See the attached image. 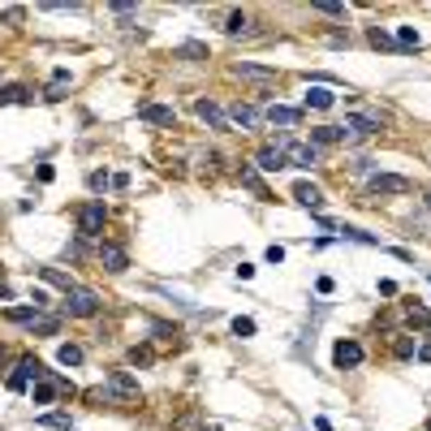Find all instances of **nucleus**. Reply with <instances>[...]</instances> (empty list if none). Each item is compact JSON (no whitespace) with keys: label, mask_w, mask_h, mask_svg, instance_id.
<instances>
[{"label":"nucleus","mask_w":431,"mask_h":431,"mask_svg":"<svg viewBox=\"0 0 431 431\" xmlns=\"http://www.w3.org/2000/svg\"><path fill=\"white\" fill-rule=\"evenodd\" d=\"M99 293L95 289H86V285H74L69 293H65V302H61V310L69 315V319H91V315H99Z\"/></svg>","instance_id":"nucleus-1"},{"label":"nucleus","mask_w":431,"mask_h":431,"mask_svg":"<svg viewBox=\"0 0 431 431\" xmlns=\"http://www.w3.org/2000/svg\"><path fill=\"white\" fill-rule=\"evenodd\" d=\"M276 147L285 151V164H293V169H315L319 159H323V151H319V147L298 142V138H289V134H281V138H276Z\"/></svg>","instance_id":"nucleus-2"},{"label":"nucleus","mask_w":431,"mask_h":431,"mask_svg":"<svg viewBox=\"0 0 431 431\" xmlns=\"http://www.w3.org/2000/svg\"><path fill=\"white\" fill-rule=\"evenodd\" d=\"M47 375V366L39 362V358H18V366H13V375H9V388L13 393H26L30 384H39Z\"/></svg>","instance_id":"nucleus-3"},{"label":"nucleus","mask_w":431,"mask_h":431,"mask_svg":"<svg viewBox=\"0 0 431 431\" xmlns=\"http://www.w3.org/2000/svg\"><path fill=\"white\" fill-rule=\"evenodd\" d=\"M103 220H108V207L103 203H82L78 207V237H99L103 233Z\"/></svg>","instance_id":"nucleus-4"},{"label":"nucleus","mask_w":431,"mask_h":431,"mask_svg":"<svg viewBox=\"0 0 431 431\" xmlns=\"http://www.w3.org/2000/svg\"><path fill=\"white\" fill-rule=\"evenodd\" d=\"M366 190H371L375 198H388V194H410V190H414V181H410V177H401V173H375V177L366 181Z\"/></svg>","instance_id":"nucleus-5"},{"label":"nucleus","mask_w":431,"mask_h":431,"mask_svg":"<svg viewBox=\"0 0 431 431\" xmlns=\"http://www.w3.org/2000/svg\"><path fill=\"white\" fill-rule=\"evenodd\" d=\"M108 397L113 401H138V380L130 371H113L108 375Z\"/></svg>","instance_id":"nucleus-6"},{"label":"nucleus","mask_w":431,"mask_h":431,"mask_svg":"<svg viewBox=\"0 0 431 431\" xmlns=\"http://www.w3.org/2000/svg\"><path fill=\"white\" fill-rule=\"evenodd\" d=\"M384 125H380V117H366V113H354V117H345V125H341V134L354 142V138H371V134H380Z\"/></svg>","instance_id":"nucleus-7"},{"label":"nucleus","mask_w":431,"mask_h":431,"mask_svg":"<svg viewBox=\"0 0 431 431\" xmlns=\"http://www.w3.org/2000/svg\"><path fill=\"white\" fill-rule=\"evenodd\" d=\"M99 263H103V272H113V276H121L125 272V267H130V254L117 246V242H99Z\"/></svg>","instance_id":"nucleus-8"},{"label":"nucleus","mask_w":431,"mask_h":431,"mask_svg":"<svg viewBox=\"0 0 431 431\" xmlns=\"http://www.w3.org/2000/svg\"><path fill=\"white\" fill-rule=\"evenodd\" d=\"M57 393H69V384L61 380L57 371H47V375H43L39 384H30V397H35V405H47V401L57 397Z\"/></svg>","instance_id":"nucleus-9"},{"label":"nucleus","mask_w":431,"mask_h":431,"mask_svg":"<svg viewBox=\"0 0 431 431\" xmlns=\"http://www.w3.org/2000/svg\"><path fill=\"white\" fill-rule=\"evenodd\" d=\"M254 169H263V173H281V169H289V164H285V151H281L276 142H263V147L254 151Z\"/></svg>","instance_id":"nucleus-10"},{"label":"nucleus","mask_w":431,"mask_h":431,"mask_svg":"<svg viewBox=\"0 0 431 431\" xmlns=\"http://www.w3.org/2000/svg\"><path fill=\"white\" fill-rule=\"evenodd\" d=\"M237 181H242V186H246V190H250L254 198H263V203H272V190H267V181H263V177L254 173V164H242V169H237Z\"/></svg>","instance_id":"nucleus-11"},{"label":"nucleus","mask_w":431,"mask_h":431,"mask_svg":"<svg viewBox=\"0 0 431 431\" xmlns=\"http://www.w3.org/2000/svg\"><path fill=\"white\" fill-rule=\"evenodd\" d=\"M233 74L246 78V82H276V69H272V65H254V61H237Z\"/></svg>","instance_id":"nucleus-12"},{"label":"nucleus","mask_w":431,"mask_h":431,"mask_svg":"<svg viewBox=\"0 0 431 431\" xmlns=\"http://www.w3.org/2000/svg\"><path fill=\"white\" fill-rule=\"evenodd\" d=\"M138 117L151 121V125H177V113H173L169 103H142V108H138Z\"/></svg>","instance_id":"nucleus-13"},{"label":"nucleus","mask_w":431,"mask_h":431,"mask_svg":"<svg viewBox=\"0 0 431 431\" xmlns=\"http://www.w3.org/2000/svg\"><path fill=\"white\" fill-rule=\"evenodd\" d=\"M194 113H198V121H207L211 130H229V117H225L211 99H194Z\"/></svg>","instance_id":"nucleus-14"},{"label":"nucleus","mask_w":431,"mask_h":431,"mask_svg":"<svg viewBox=\"0 0 431 431\" xmlns=\"http://www.w3.org/2000/svg\"><path fill=\"white\" fill-rule=\"evenodd\" d=\"M332 362H337L341 371H345V366H358V362H362V345H358V341H337Z\"/></svg>","instance_id":"nucleus-15"},{"label":"nucleus","mask_w":431,"mask_h":431,"mask_svg":"<svg viewBox=\"0 0 431 431\" xmlns=\"http://www.w3.org/2000/svg\"><path fill=\"white\" fill-rule=\"evenodd\" d=\"M225 117H229L233 125H242V130H259V108H250V103H233Z\"/></svg>","instance_id":"nucleus-16"},{"label":"nucleus","mask_w":431,"mask_h":431,"mask_svg":"<svg viewBox=\"0 0 431 431\" xmlns=\"http://www.w3.org/2000/svg\"><path fill=\"white\" fill-rule=\"evenodd\" d=\"M263 117H267V121H272V125H285V130L302 121V113H298V108H289V103H272V108H267V113H263Z\"/></svg>","instance_id":"nucleus-17"},{"label":"nucleus","mask_w":431,"mask_h":431,"mask_svg":"<svg viewBox=\"0 0 431 431\" xmlns=\"http://www.w3.org/2000/svg\"><path fill=\"white\" fill-rule=\"evenodd\" d=\"M293 198H298L302 207H310V211H319V207H323V190H319V186H310V181H298V186H293Z\"/></svg>","instance_id":"nucleus-18"},{"label":"nucleus","mask_w":431,"mask_h":431,"mask_svg":"<svg viewBox=\"0 0 431 431\" xmlns=\"http://www.w3.org/2000/svg\"><path fill=\"white\" fill-rule=\"evenodd\" d=\"M332 142H345V134H341V125H315L310 130V147H332Z\"/></svg>","instance_id":"nucleus-19"},{"label":"nucleus","mask_w":431,"mask_h":431,"mask_svg":"<svg viewBox=\"0 0 431 431\" xmlns=\"http://www.w3.org/2000/svg\"><path fill=\"white\" fill-rule=\"evenodd\" d=\"M26 328H30V332H43V337H52V332L61 328V315H43V310H39V315L26 323Z\"/></svg>","instance_id":"nucleus-20"},{"label":"nucleus","mask_w":431,"mask_h":431,"mask_svg":"<svg viewBox=\"0 0 431 431\" xmlns=\"http://www.w3.org/2000/svg\"><path fill=\"white\" fill-rule=\"evenodd\" d=\"M332 103H337V95L328 86H310L306 91V108H332Z\"/></svg>","instance_id":"nucleus-21"},{"label":"nucleus","mask_w":431,"mask_h":431,"mask_svg":"<svg viewBox=\"0 0 431 431\" xmlns=\"http://www.w3.org/2000/svg\"><path fill=\"white\" fill-rule=\"evenodd\" d=\"M39 276H43V281H47V285H57V289H65V293H69V289H74V281H69V276H65V272H57V267H39Z\"/></svg>","instance_id":"nucleus-22"},{"label":"nucleus","mask_w":431,"mask_h":431,"mask_svg":"<svg viewBox=\"0 0 431 431\" xmlns=\"http://www.w3.org/2000/svg\"><path fill=\"white\" fill-rule=\"evenodd\" d=\"M35 315H39V306H35V302H30V306H13V310H5V319H9V323H30Z\"/></svg>","instance_id":"nucleus-23"},{"label":"nucleus","mask_w":431,"mask_h":431,"mask_svg":"<svg viewBox=\"0 0 431 431\" xmlns=\"http://www.w3.org/2000/svg\"><path fill=\"white\" fill-rule=\"evenodd\" d=\"M39 427H57V431H74V418L69 414H43Z\"/></svg>","instance_id":"nucleus-24"},{"label":"nucleus","mask_w":431,"mask_h":431,"mask_svg":"<svg viewBox=\"0 0 431 431\" xmlns=\"http://www.w3.org/2000/svg\"><path fill=\"white\" fill-rule=\"evenodd\" d=\"M57 358H61L65 366H82V358H86V354H82V345H61V354H57Z\"/></svg>","instance_id":"nucleus-25"},{"label":"nucleus","mask_w":431,"mask_h":431,"mask_svg":"<svg viewBox=\"0 0 431 431\" xmlns=\"http://www.w3.org/2000/svg\"><path fill=\"white\" fill-rule=\"evenodd\" d=\"M26 99V86H0V103H22Z\"/></svg>","instance_id":"nucleus-26"},{"label":"nucleus","mask_w":431,"mask_h":431,"mask_svg":"<svg viewBox=\"0 0 431 431\" xmlns=\"http://www.w3.org/2000/svg\"><path fill=\"white\" fill-rule=\"evenodd\" d=\"M86 186H91V190H95V194H99V190H108V186H113V177H108V173H103V169H95V173H91V177H86Z\"/></svg>","instance_id":"nucleus-27"},{"label":"nucleus","mask_w":431,"mask_h":431,"mask_svg":"<svg viewBox=\"0 0 431 431\" xmlns=\"http://www.w3.org/2000/svg\"><path fill=\"white\" fill-rule=\"evenodd\" d=\"M397 47H418V30L414 26H401L397 30Z\"/></svg>","instance_id":"nucleus-28"},{"label":"nucleus","mask_w":431,"mask_h":431,"mask_svg":"<svg viewBox=\"0 0 431 431\" xmlns=\"http://www.w3.org/2000/svg\"><path fill=\"white\" fill-rule=\"evenodd\" d=\"M371 43H375V47H397V39H393L388 30H380V26H371Z\"/></svg>","instance_id":"nucleus-29"},{"label":"nucleus","mask_w":431,"mask_h":431,"mask_svg":"<svg viewBox=\"0 0 431 431\" xmlns=\"http://www.w3.org/2000/svg\"><path fill=\"white\" fill-rule=\"evenodd\" d=\"M233 337H254V319H233Z\"/></svg>","instance_id":"nucleus-30"},{"label":"nucleus","mask_w":431,"mask_h":431,"mask_svg":"<svg viewBox=\"0 0 431 431\" xmlns=\"http://www.w3.org/2000/svg\"><path fill=\"white\" fill-rule=\"evenodd\" d=\"M315 9H319V13H328V18H341V13H345V5H337V0H319Z\"/></svg>","instance_id":"nucleus-31"},{"label":"nucleus","mask_w":431,"mask_h":431,"mask_svg":"<svg viewBox=\"0 0 431 431\" xmlns=\"http://www.w3.org/2000/svg\"><path fill=\"white\" fill-rule=\"evenodd\" d=\"M225 30H229V35H242V30H246V13H229Z\"/></svg>","instance_id":"nucleus-32"},{"label":"nucleus","mask_w":431,"mask_h":431,"mask_svg":"<svg viewBox=\"0 0 431 431\" xmlns=\"http://www.w3.org/2000/svg\"><path fill=\"white\" fill-rule=\"evenodd\" d=\"M410 354H418V345L414 341H397V358H410Z\"/></svg>","instance_id":"nucleus-33"},{"label":"nucleus","mask_w":431,"mask_h":431,"mask_svg":"<svg viewBox=\"0 0 431 431\" xmlns=\"http://www.w3.org/2000/svg\"><path fill=\"white\" fill-rule=\"evenodd\" d=\"M130 362H151V349H138V345H134V349H130Z\"/></svg>","instance_id":"nucleus-34"},{"label":"nucleus","mask_w":431,"mask_h":431,"mask_svg":"<svg viewBox=\"0 0 431 431\" xmlns=\"http://www.w3.org/2000/svg\"><path fill=\"white\" fill-rule=\"evenodd\" d=\"M181 52H186V57H207V47H203V43H186Z\"/></svg>","instance_id":"nucleus-35"},{"label":"nucleus","mask_w":431,"mask_h":431,"mask_svg":"<svg viewBox=\"0 0 431 431\" xmlns=\"http://www.w3.org/2000/svg\"><path fill=\"white\" fill-rule=\"evenodd\" d=\"M418 358H427V362H431V341H422V345H418Z\"/></svg>","instance_id":"nucleus-36"},{"label":"nucleus","mask_w":431,"mask_h":431,"mask_svg":"<svg viewBox=\"0 0 431 431\" xmlns=\"http://www.w3.org/2000/svg\"><path fill=\"white\" fill-rule=\"evenodd\" d=\"M315 431H332V422L328 418H315Z\"/></svg>","instance_id":"nucleus-37"},{"label":"nucleus","mask_w":431,"mask_h":431,"mask_svg":"<svg viewBox=\"0 0 431 431\" xmlns=\"http://www.w3.org/2000/svg\"><path fill=\"white\" fill-rule=\"evenodd\" d=\"M422 203H427V207H431V190H427V198H422Z\"/></svg>","instance_id":"nucleus-38"},{"label":"nucleus","mask_w":431,"mask_h":431,"mask_svg":"<svg viewBox=\"0 0 431 431\" xmlns=\"http://www.w3.org/2000/svg\"><path fill=\"white\" fill-rule=\"evenodd\" d=\"M427 431H431V418H427Z\"/></svg>","instance_id":"nucleus-39"},{"label":"nucleus","mask_w":431,"mask_h":431,"mask_svg":"<svg viewBox=\"0 0 431 431\" xmlns=\"http://www.w3.org/2000/svg\"><path fill=\"white\" fill-rule=\"evenodd\" d=\"M0 358H5V349H0Z\"/></svg>","instance_id":"nucleus-40"}]
</instances>
